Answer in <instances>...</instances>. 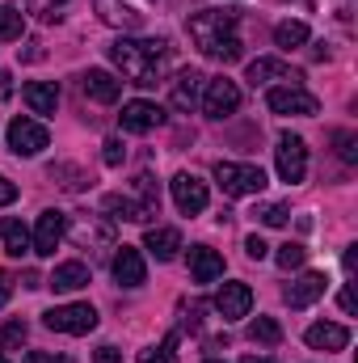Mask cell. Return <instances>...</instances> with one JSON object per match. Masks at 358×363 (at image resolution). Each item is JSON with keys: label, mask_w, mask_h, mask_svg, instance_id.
<instances>
[{"label": "cell", "mask_w": 358, "mask_h": 363, "mask_svg": "<svg viewBox=\"0 0 358 363\" xmlns=\"http://www.w3.org/2000/svg\"><path fill=\"white\" fill-rule=\"evenodd\" d=\"M236 30V13L228 9H207V13H194L190 17V38L202 55L219 60V64H236L245 51H241V38L232 34Z\"/></svg>", "instance_id": "cell-1"}, {"label": "cell", "mask_w": 358, "mask_h": 363, "mask_svg": "<svg viewBox=\"0 0 358 363\" xmlns=\"http://www.w3.org/2000/svg\"><path fill=\"white\" fill-rule=\"evenodd\" d=\"M165 55H169L165 38H118V43H110V60L122 68V77H131L144 89H152L161 81Z\"/></svg>", "instance_id": "cell-2"}, {"label": "cell", "mask_w": 358, "mask_h": 363, "mask_svg": "<svg viewBox=\"0 0 358 363\" xmlns=\"http://www.w3.org/2000/svg\"><path fill=\"white\" fill-rule=\"evenodd\" d=\"M215 182L232 199H245V194H262L266 190V174L258 165H236V161H219L215 165Z\"/></svg>", "instance_id": "cell-3"}, {"label": "cell", "mask_w": 358, "mask_h": 363, "mask_svg": "<svg viewBox=\"0 0 358 363\" xmlns=\"http://www.w3.org/2000/svg\"><path fill=\"white\" fill-rule=\"evenodd\" d=\"M42 321L55 334H89V330H97V308L93 304H59V308L42 313Z\"/></svg>", "instance_id": "cell-4"}, {"label": "cell", "mask_w": 358, "mask_h": 363, "mask_svg": "<svg viewBox=\"0 0 358 363\" xmlns=\"http://www.w3.org/2000/svg\"><path fill=\"white\" fill-rule=\"evenodd\" d=\"M274 165H278L282 182H291V186L304 182V174H308V144L299 135H282L278 148H274Z\"/></svg>", "instance_id": "cell-5"}, {"label": "cell", "mask_w": 358, "mask_h": 363, "mask_svg": "<svg viewBox=\"0 0 358 363\" xmlns=\"http://www.w3.org/2000/svg\"><path fill=\"white\" fill-rule=\"evenodd\" d=\"M47 144H51V131L42 123H34V118H13L8 123V148L17 157H38Z\"/></svg>", "instance_id": "cell-6"}, {"label": "cell", "mask_w": 358, "mask_h": 363, "mask_svg": "<svg viewBox=\"0 0 358 363\" xmlns=\"http://www.w3.org/2000/svg\"><path fill=\"white\" fill-rule=\"evenodd\" d=\"M266 106L274 110V114H299V118H308V114H316V110H321V101L304 89V85H282V89H270L266 93Z\"/></svg>", "instance_id": "cell-7"}, {"label": "cell", "mask_w": 358, "mask_h": 363, "mask_svg": "<svg viewBox=\"0 0 358 363\" xmlns=\"http://www.w3.org/2000/svg\"><path fill=\"white\" fill-rule=\"evenodd\" d=\"M64 233H68V216H64V211H42V216H38V224H34L30 250H34V254H42V258H51V254L59 250Z\"/></svg>", "instance_id": "cell-8"}, {"label": "cell", "mask_w": 358, "mask_h": 363, "mask_svg": "<svg viewBox=\"0 0 358 363\" xmlns=\"http://www.w3.org/2000/svg\"><path fill=\"white\" fill-rule=\"evenodd\" d=\"M236 106H241V89H236V81H228V77H219V81H207L202 110H207L211 118H228V114H236Z\"/></svg>", "instance_id": "cell-9"}, {"label": "cell", "mask_w": 358, "mask_h": 363, "mask_svg": "<svg viewBox=\"0 0 358 363\" xmlns=\"http://www.w3.org/2000/svg\"><path fill=\"white\" fill-rule=\"evenodd\" d=\"M118 123H122V131L144 135V131H152V127H161V123H165V110H161L156 101H127V106H122V114H118Z\"/></svg>", "instance_id": "cell-10"}, {"label": "cell", "mask_w": 358, "mask_h": 363, "mask_svg": "<svg viewBox=\"0 0 358 363\" xmlns=\"http://www.w3.org/2000/svg\"><path fill=\"white\" fill-rule=\"evenodd\" d=\"M253 308V287L249 283H224L219 296H215V313L224 321H236V317H249Z\"/></svg>", "instance_id": "cell-11"}, {"label": "cell", "mask_w": 358, "mask_h": 363, "mask_svg": "<svg viewBox=\"0 0 358 363\" xmlns=\"http://www.w3.org/2000/svg\"><path fill=\"white\" fill-rule=\"evenodd\" d=\"M110 271H114V279H118L122 287H144V279H148L144 254H139L135 245H118V254L110 258Z\"/></svg>", "instance_id": "cell-12"}, {"label": "cell", "mask_w": 358, "mask_h": 363, "mask_svg": "<svg viewBox=\"0 0 358 363\" xmlns=\"http://www.w3.org/2000/svg\"><path fill=\"white\" fill-rule=\"evenodd\" d=\"M207 182L194 178V174H178L173 178V203H178V211L185 216H198V211H207Z\"/></svg>", "instance_id": "cell-13"}, {"label": "cell", "mask_w": 358, "mask_h": 363, "mask_svg": "<svg viewBox=\"0 0 358 363\" xmlns=\"http://www.w3.org/2000/svg\"><path fill=\"white\" fill-rule=\"evenodd\" d=\"M325 287H329V279L321 271H308L304 279H295L287 291H282V300L291 304V308H308V304H316L321 296H325Z\"/></svg>", "instance_id": "cell-14"}, {"label": "cell", "mask_w": 358, "mask_h": 363, "mask_svg": "<svg viewBox=\"0 0 358 363\" xmlns=\"http://www.w3.org/2000/svg\"><path fill=\"white\" fill-rule=\"evenodd\" d=\"M304 342H308L312 351H346V347H350V330L337 325V321H321V325H308Z\"/></svg>", "instance_id": "cell-15"}, {"label": "cell", "mask_w": 358, "mask_h": 363, "mask_svg": "<svg viewBox=\"0 0 358 363\" xmlns=\"http://www.w3.org/2000/svg\"><path fill=\"white\" fill-rule=\"evenodd\" d=\"M81 89L89 93L93 101H101V106H114V101H118V93H122V81H118V77H110L105 68H89V72L81 77Z\"/></svg>", "instance_id": "cell-16"}, {"label": "cell", "mask_w": 358, "mask_h": 363, "mask_svg": "<svg viewBox=\"0 0 358 363\" xmlns=\"http://www.w3.org/2000/svg\"><path fill=\"white\" fill-rule=\"evenodd\" d=\"M198 93H202V77L198 72H178L169 81V101H173V110H181V114H190L198 106Z\"/></svg>", "instance_id": "cell-17"}, {"label": "cell", "mask_w": 358, "mask_h": 363, "mask_svg": "<svg viewBox=\"0 0 358 363\" xmlns=\"http://www.w3.org/2000/svg\"><path fill=\"white\" fill-rule=\"evenodd\" d=\"M190 274H194V283H215V279L224 274V258H219V250H211V245H194V250H190Z\"/></svg>", "instance_id": "cell-18"}, {"label": "cell", "mask_w": 358, "mask_h": 363, "mask_svg": "<svg viewBox=\"0 0 358 363\" xmlns=\"http://www.w3.org/2000/svg\"><path fill=\"white\" fill-rule=\"evenodd\" d=\"M266 81H291V85H299L304 72L287 68L282 60H253V64H249V85L258 89V85H266Z\"/></svg>", "instance_id": "cell-19"}, {"label": "cell", "mask_w": 358, "mask_h": 363, "mask_svg": "<svg viewBox=\"0 0 358 363\" xmlns=\"http://www.w3.org/2000/svg\"><path fill=\"white\" fill-rule=\"evenodd\" d=\"M144 250H148L156 262H173V258H178V250H181V233H178V228H148Z\"/></svg>", "instance_id": "cell-20"}, {"label": "cell", "mask_w": 358, "mask_h": 363, "mask_svg": "<svg viewBox=\"0 0 358 363\" xmlns=\"http://www.w3.org/2000/svg\"><path fill=\"white\" fill-rule=\"evenodd\" d=\"M21 97H25V106H30L34 114H55V106H59V89H55L51 81H30V85L21 89Z\"/></svg>", "instance_id": "cell-21"}, {"label": "cell", "mask_w": 358, "mask_h": 363, "mask_svg": "<svg viewBox=\"0 0 358 363\" xmlns=\"http://www.w3.org/2000/svg\"><path fill=\"white\" fill-rule=\"evenodd\" d=\"M47 287H55V291H81V287H89V267L85 262H64L47 279Z\"/></svg>", "instance_id": "cell-22"}, {"label": "cell", "mask_w": 358, "mask_h": 363, "mask_svg": "<svg viewBox=\"0 0 358 363\" xmlns=\"http://www.w3.org/2000/svg\"><path fill=\"white\" fill-rule=\"evenodd\" d=\"M105 211H110V220H135V224L152 220V216L139 207V199H131V194H105Z\"/></svg>", "instance_id": "cell-23"}, {"label": "cell", "mask_w": 358, "mask_h": 363, "mask_svg": "<svg viewBox=\"0 0 358 363\" xmlns=\"http://www.w3.org/2000/svg\"><path fill=\"white\" fill-rule=\"evenodd\" d=\"M0 241H4V254H13V258L30 254V228L21 220H0Z\"/></svg>", "instance_id": "cell-24"}, {"label": "cell", "mask_w": 358, "mask_h": 363, "mask_svg": "<svg viewBox=\"0 0 358 363\" xmlns=\"http://www.w3.org/2000/svg\"><path fill=\"white\" fill-rule=\"evenodd\" d=\"M135 199H139V207H144L148 216L161 211V186H156L152 174H139V178H135Z\"/></svg>", "instance_id": "cell-25"}, {"label": "cell", "mask_w": 358, "mask_h": 363, "mask_svg": "<svg viewBox=\"0 0 358 363\" xmlns=\"http://www.w3.org/2000/svg\"><path fill=\"white\" fill-rule=\"evenodd\" d=\"M274 43H278L282 51H295V47L308 43V26H304V21H282V26L274 30Z\"/></svg>", "instance_id": "cell-26"}, {"label": "cell", "mask_w": 358, "mask_h": 363, "mask_svg": "<svg viewBox=\"0 0 358 363\" xmlns=\"http://www.w3.org/2000/svg\"><path fill=\"white\" fill-rule=\"evenodd\" d=\"M249 338H253V342H266V347H274V342H282V325H278L274 317H258V321L249 325Z\"/></svg>", "instance_id": "cell-27"}, {"label": "cell", "mask_w": 358, "mask_h": 363, "mask_svg": "<svg viewBox=\"0 0 358 363\" xmlns=\"http://www.w3.org/2000/svg\"><path fill=\"white\" fill-rule=\"evenodd\" d=\"M139 363H178V334H169L161 347L139 351Z\"/></svg>", "instance_id": "cell-28"}, {"label": "cell", "mask_w": 358, "mask_h": 363, "mask_svg": "<svg viewBox=\"0 0 358 363\" xmlns=\"http://www.w3.org/2000/svg\"><path fill=\"white\" fill-rule=\"evenodd\" d=\"M274 262H278L282 271H295V267H304V262H308V250H304L299 241H287V245H278Z\"/></svg>", "instance_id": "cell-29"}, {"label": "cell", "mask_w": 358, "mask_h": 363, "mask_svg": "<svg viewBox=\"0 0 358 363\" xmlns=\"http://www.w3.org/2000/svg\"><path fill=\"white\" fill-rule=\"evenodd\" d=\"M97 4H101V17L110 26H135L139 21V13H131L127 4H114V0H97Z\"/></svg>", "instance_id": "cell-30"}, {"label": "cell", "mask_w": 358, "mask_h": 363, "mask_svg": "<svg viewBox=\"0 0 358 363\" xmlns=\"http://www.w3.org/2000/svg\"><path fill=\"white\" fill-rule=\"evenodd\" d=\"M21 30H25V17L17 9H4L0 4V38H21Z\"/></svg>", "instance_id": "cell-31"}, {"label": "cell", "mask_w": 358, "mask_h": 363, "mask_svg": "<svg viewBox=\"0 0 358 363\" xmlns=\"http://www.w3.org/2000/svg\"><path fill=\"white\" fill-rule=\"evenodd\" d=\"M25 342V321H8L0 325V351H17Z\"/></svg>", "instance_id": "cell-32"}, {"label": "cell", "mask_w": 358, "mask_h": 363, "mask_svg": "<svg viewBox=\"0 0 358 363\" xmlns=\"http://www.w3.org/2000/svg\"><path fill=\"white\" fill-rule=\"evenodd\" d=\"M253 216H258L266 228H282V224H287V207H282V203H262Z\"/></svg>", "instance_id": "cell-33"}, {"label": "cell", "mask_w": 358, "mask_h": 363, "mask_svg": "<svg viewBox=\"0 0 358 363\" xmlns=\"http://www.w3.org/2000/svg\"><path fill=\"white\" fill-rule=\"evenodd\" d=\"M51 178H68V182H59L64 190H81V186H89V174H81V169H72V165H55L51 169Z\"/></svg>", "instance_id": "cell-34"}, {"label": "cell", "mask_w": 358, "mask_h": 363, "mask_svg": "<svg viewBox=\"0 0 358 363\" xmlns=\"http://www.w3.org/2000/svg\"><path fill=\"white\" fill-rule=\"evenodd\" d=\"M333 144H337V157H342L346 165H354V161H358V140H354V131H337V135H333Z\"/></svg>", "instance_id": "cell-35"}, {"label": "cell", "mask_w": 358, "mask_h": 363, "mask_svg": "<svg viewBox=\"0 0 358 363\" xmlns=\"http://www.w3.org/2000/svg\"><path fill=\"white\" fill-rule=\"evenodd\" d=\"M101 148H105V152H101V161H105V165H122V157H127V148H122V140H105Z\"/></svg>", "instance_id": "cell-36"}, {"label": "cell", "mask_w": 358, "mask_h": 363, "mask_svg": "<svg viewBox=\"0 0 358 363\" xmlns=\"http://www.w3.org/2000/svg\"><path fill=\"white\" fill-rule=\"evenodd\" d=\"M245 254H249L253 262H262V258H266V254H270V245H266V241H262V237H258V233H253V237L245 241Z\"/></svg>", "instance_id": "cell-37"}, {"label": "cell", "mask_w": 358, "mask_h": 363, "mask_svg": "<svg viewBox=\"0 0 358 363\" xmlns=\"http://www.w3.org/2000/svg\"><path fill=\"white\" fill-rule=\"evenodd\" d=\"M13 199H17V186H13V182H8L4 174H0V207H8Z\"/></svg>", "instance_id": "cell-38"}, {"label": "cell", "mask_w": 358, "mask_h": 363, "mask_svg": "<svg viewBox=\"0 0 358 363\" xmlns=\"http://www.w3.org/2000/svg\"><path fill=\"white\" fill-rule=\"evenodd\" d=\"M122 355H118V347H97V355H93V363H118Z\"/></svg>", "instance_id": "cell-39"}, {"label": "cell", "mask_w": 358, "mask_h": 363, "mask_svg": "<svg viewBox=\"0 0 358 363\" xmlns=\"http://www.w3.org/2000/svg\"><path fill=\"white\" fill-rule=\"evenodd\" d=\"M337 300H342V308H346V313H354V308H358V300H354V287H350V283L342 287V296H337Z\"/></svg>", "instance_id": "cell-40"}, {"label": "cell", "mask_w": 358, "mask_h": 363, "mask_svg": "<svg viewBox=\"0 0 358 363\" xmlns=\"http://www.w3.org/2000/svg\"><path fill=\"white\" fill-rule=\"evenodd\" d=\"M8 296H13V279H8V274L0 271V308L8 304Z\"/></svg>", "instance_id": "cell-41"}, {"label": "cell", "mask_w": 358, "mask_h": 363, "mask_svg": "<svg viewBox=\"0 0 358 363\" xmlns=\"http://www.w3.org/2000/svg\"><path fill=\"white\" fill-rule=\"evenodd\" d=\"M21 363H55V355H47V351H30Z\"/></svg>", "instance_id": "cell-42"}, {"label": "cell", "mask_w": 358, "mask_h": 363, "mask_svg": "<svg viewBox=\"0 0 358 363\" xmlns=\"http://www.w3.org/2000/svg\"><path fill=\"white\" fill-rule=\"evenodd\" d=\"M342 262H346V271H354V267H358V245L346 250V258H342Z\"/></svg>", "instance_id": "cell-43"}, {"label": "cell", "mask_w": 358, "mask_h": 363, "mask_svg": "<svg viewBox=\"0 0 358 363\" xmlns=\"http://www.w3.org/2000/svg\"><path fill=\"white\" fill-rule=\"evenodd\" d=\"M8 81H13V77H8V72H0V101H4L8 93H13V85H8Z\"/></svg>", "instance_id": "cell-44"}, {"label": "cell", "mask_w": 358, "mask_h": 363, "mask_svg": "<svg viewBox=\"0 0 358 363\" xmlns=\"http://www.w3.org/2000/svg\"><path fill=\"white\" fill-rule=\"evenodd\" d=\"M241 363H274V359H262V355H245Z\"/></svg>", "instance_id": "cell-45"}, {"label": "cell", "mask_w": 358, "mask_h": 363, "mask_svg": "<svg viewBox=\"0 0 358 363\" xmlns=\"http://www.w3.org/2000/svg\"><path fill=\"white\" fill-rule=\"evenodd\" d=\"M55 363H72V359H68V355H59V359H55Z\"/></svg>", "instance_id": "cell-46"}, {"label": "cell", "mask_w": 358, "mask_h": 363, "mask_svg": "<svg viewBox=\"0 0 358 363\" xmlns=\"http://www.w3.org/2000/svg\"><path fill=\"white\" fill-rule=\"evenodd\" d=\"M55 4H64V0H51V9H55Z\"/></svg>", "instance_id": "cell-47"}, {"label": "cell", "mask_w": 358, "mask_h": 363, "mask_svg": "<svg viewBox=\"0 0 358 363\" xmlns=\"http://www.w3.org/2000/svg\"><path fill=\"white\" fill-rule=\"evenodd\" d=\"M0 363H8V359H4V355H0Z\"/></svg>", "instance_id": "cell-48"}, {"label": "cell", "mask_w": 358, "mask_h": 363, "mask_svg": "<svg viewBox=\"0 0 358 363\" xmlns=\"http://www.w3.org/2000/svg\"><path fill=\"white\" fill-rule=\"evenodd\" d=\"M207 363H219V359H207Z\"/></svg>", "instance_id": "cell-49"}]
</instances>
